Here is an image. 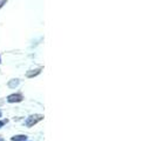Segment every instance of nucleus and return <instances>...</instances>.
Masks as SVG:
<instances>
[{
  "label": "nucleus",
  "mask_w": 156,
  "mask_h": 141,
  "mask_svg": "<svg viewBox=\"0 0 156 141\" xmlns=\"http://www.w3.org/2000/svg\"><path fill=\"white\" fill-rule=\"evenodd\" d=\"M44 119L42 115H40V114H35V115H31V117L27 118V120H26V122H25V125L27 126V127H32L33 125H35V124H38L39 121H41Z\"/></svg>",
  "instance_id": "nucleus-1"
},
{
  "label": "nucleus",
  "mask_w": 156,
  "mask_h": 141,
  "mask_svg": "<svg viewBox=\"0 0 156 141\" xmlns=\"http://www.w3.org/2000/svg\"><path fill=\"white\" fill-rule=\"evenodd\" d=\"M23 96L21 94H11L7 96V101L8 102H20L23 101Z\"/></svg>",
  "instance_id": "nucleus-2"
},
{
  "label": "nucleus",
  "mask_w": 156,
  "mask_h": 141,
  "mask_svg": "<svg viewBox=\"0 0 156 141\" xmlns=\"http://www.w3.org/2000/svg\"><path fill=\"white\" fill-rule=\"evenodd\" d=\"M27 139L26 135H16V136H13L12 138V141H23Z\"/></svg>",
  "instance_id": "nucleus-3"
},
{
  "label": "nucleus",
  "mask_w": 156,
  "mask_h": 141,
  "mask_svg": "<svg viewBox=\"0 0 156 141\" xmlns=\"http://www.w3.org/2000/svg\"><path fill=\"white\" fill-rule=\"evenodd\" d=\"M18 85H19V80H18V79H13V80H11V81L8 82V86L11 87V88L16 87Z\"/></svg>",
  "instance_id": "nucleus-4"
},
{
  "label": "nucleus",
  "mask_w": 156,
  "mask_h": 141,
  "mask_svg": "<svg viewBox=\"0 0 156 141\" xmlns=\"http://www.w3.org/2000/svg\"><path fill=\"white\" fill-rule=\"evenodd\" d=\"M6 122H7V121H0V128H1V127H2V126L5 125V124H6Z\"/></svg>",
  "instance_id": "nucleus-5"
},
{
  "label": "nucleus",
  "mask_w": 156,
  "mask_h": 141,
  "mask_svg": "<svg viewBox=\"0 0 156 141\" xmlns=\"http://www.w3.org/2000/svg\"><path fill=\"white\" fill-rule=\"evenodd\" d=\"M0 141H5V140H4V139H1V138H0Z\"/></svg>",
  "instance_id": "nucleus-6"
},
{
  "label": "nucleus",
  "mask_w": 156,
  "mask_h": 141,
  "mask_svg": "<svg viewBox=\"0 0 156 141\" xmlns=\"http://www.w3.org/2000/svg\"><path fill=\"white\" fill-rule=\"evenodd\" d=\"M0 117H1V112H0Z\"/></svg>",
  "instance_id": "nucleus-7"
},
{
  "label": "nucleus",
  "mask_w": 156,
  "mask_h": 141,
  "mask_svg": "<svg viewBox=\"0 0 156 141\" xmlns=\"http://www.w3.org/2000/svg\"><path fill=\"white\" fill-rule=\"evenodd\" d=\"M0 63H1V61H0Z\"/></svg>",
  "instance_id": "nucleus-8"
}]
</instances>
